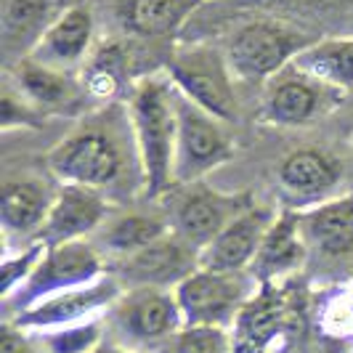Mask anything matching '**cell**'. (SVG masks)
Wrapping results in <instances>:
<instances>
[{
    "label": "cell",
    "mask_w": 353,
    "mask_h": 353,
    "mask_svg": "<svg viewBox=\"0 0 353 353\" xmlns=\"http://www.w3.org/2000/svg\"><path fill=\"white\" fill-rule=\"evenodd\" d=\"M301 35L284 30L271 21H250L234 30L226 43V64L234 77L261 83L271 80L279 72L292 64V59L305 48Z\"/></svg>",
    "instance_id": "7"
},
{
    "label": "cell",
    "mask_w": 353,
    "mask_h": 353,
    "mask_svg": "<svg viewBox=\"0 0 353 353\" xmlns=\"http://www.w3.org/2000/svg\"><path fill=\"white\" fill-rule=\"evenodd\" d=\"M104 274V258H101V252L96 250L93 242L77 239V242H67V245H56V248L46 250L35 274L24 282V287L8 303L17 305L19 314V311H27L37 303H43L51 295L93 284Z\"/></svg>",
    "instance_id": "6"
},
{
    "label": "cell",
    "mask_w": 353,
    "mask_h": 353,
    "mask_svg": "<svg viewBox=\"0 0 353 353\" xmlns=\"http://www.w3.org/2000/svg\"><path fill=\"white\" fill-rule=\"evenodd\" d=\"M141 353H146V351H141Z\"/></svg>",
    "instance_id": "33"
},
{
    "label": "cell",
    "mask_w": 353,
    "mask_h": 353,
    "mask_svg": "<svg viewBox=\"0 0 353 353\" xmlns=\"http://www.w3.org/2000/svg\"><path fill=\"white\" fill-rule=\"evenodd\" d=\"M106 218H109V202L104 192L61 183L53 196L51 212L35 239H40L46 248L88 239L90 231L101 229Z\"/></svg>",
    "instance_id": "14"
},
{
    "label": "cell",
    "mask_w": 353,
    "mask_h": 353,
    "mask_svg": "<svg viewBox=\"0 0 353 353\" xmlns=\"http://www.w3.org/2000/svg\"><path fill=\"white\" fill-rule=\"evenodd\" d=\"M46 245L35 239L32 245H27L24 250H19V252H8L6 258H3V265H0V298L8 303L14 295H17L19 290L24 287V282L35 274L37 263L43 261V255H46Z\"/></svg>",
    "instance_id": "29"
},
{
    "label": "cell",
    "mask_w": 353,
    "mask_h": 353,
    "mask_svg": "<svg viewBox=\"0 0 353 353\" xmlns=\"http://www.w3.org/2000/svg\"><path fill=\"white\" fill-rule=\"evenodd\" d=\"M301 226L308 248H316L330 258L348 255L353 250V192L301 212Z\"/></svg>",
    "instance_id": "18"
},
{
    "label": "cell",
    "mask_w": 353,
    "mask_h": 353,
    "mask_svg": "<svg viewBox=\"0 0 353 353\" xmlns=\"http://www.w3.org/2000/svg\"><path fill=\"white\" fill-rule=\"evenodd\" d=\"M202 0H125L120 19L139 37H170L186 24Z\"/></svg>",
    "instance_id": "21"
},
{
    "label": "cell",
    "mask_w": 353,
    "mask_h": 353,
    "mask_svg": "<svg viewBox=\"0 0 353 353\" xmlns=\"http://www.w3.org/2000/svg\"><path fill=\"white\" fill-rule=\"evenodd\" d=\"M19 90L27 101L40 106H61L74 99V83L64 72L43 67L32 59L19 64Z\"/></svg>",
    "instance_id": "25"
},
{
    "label": "cell",
    "mask_w": 353,
    "mask_h": 353,
    "mask_svg": "<svg viewBox=\"0 0 353 353\" xmlns=\"http://www.w3.org/2000/svg\"><path fill=\"white\" fill-rule=\"evenodd\" d=\"M90 43H93V17L85 8L72 6L64 14L51 19L48 30L43 32L27 59H32L43 67L64 72L77 67L88 56Z\"/></svg>",
    "instance_id": "17"
},
{
    "label": "cell",
    "mask_w": 353,
    "mask_h": 353,
    "mask_svg": "<svg viewBox=\"0 0 353 353\" xmlns=\"http://www.w3.org/2000/svg\"><path fill=\"white\" fill-rule=\"evenodd\" d=\"M106 314L114 321L120 335L146 345V351L170 335H176L183 327V314L178 305L176 290H165V287L125 290Z\"/></svg>",
    "instance_id": "8"
},
{
    "label": "cell",
    "mask_w": 353,
    "mask_h": 353,
    "mask_svg": "<svg viewBox=\"0 0 353 353\" xmlns=\"http://www.w3.org/2000/svg\"><path fill=\"white\" fill-rule=\"evenodd\" d=\"M295 327V303L282 282L261 284L231 324L234 353H268Z\"/></svg>",
    "instance_id": "10"
},
{
    "label": "cell",
    "mask_w": 353,
    "mask_h": 353,
    "mask_svg": "<svg viewBox=\"0 0 353 353\" xmlns=\"http://www.w3.org/2000/svg\"><path fill=\"white\" fill-rule=\"evenodd\" d=\"M292 67L335 90L353 88V37H327L308 43L292 59Z\"/></svg>",
    "instance_id": "22"
},
{
    "label": "cell",
    "mask_w": 353,
    "mask_h": 353,
    "mask_svg": "<svg viewBox=\"0 0 353 353\" xmlns=\"http://www.w3.org/2000/svg\"><path fill=\"white\" fill-rule=\"evenodd\" d=\"M327 3H332V0H327Z\"/></svg>",
    "instance_id": "32"
},
{
    "label": "cell",
    "mask_w": 353,
    "mask_h": 353,
    "mask_svg": "<svg viewBox=\"0 0 353 353\" xmlns=\"http://www.w3.org/2000/svg\"><path fill=\"white\" fill-rule=\"evenodd\" d=\"M48 170L59 178V183L88 186L106 194V189H114L128 170L125 139L114 128L99 123L83 125L53 146Z\"/></svg>",
    "instance_id": "2"
},
{
    "label": "cell",
    "mask_w": 353,
    "mask_h": 353,
    "mask_svg": "<svg viewBox=\"0 0 353 353\" xmlns=\"http://www.w3.org/2000/svg\"><path fill=\"white\" fill-rule=\"evenodd\" d=\"M340 90L319 83L298 67L287 64L271 77L263 96V120L271 125H305L316 120Z\"/></svg>",
    "instance_id": "13"
},
{
    "label": "cell",
    "mask_w": 353,
    "mask_h": 353,
    "mask_svg": "<svg viewBox=\"0 0 353 353\" xmlns=\"http://www.w3.org/2000/svg\"><path fill=\"white\" fill-rule=\"evenodd\" d=\"M53 196L46 183L19 178L3 186L0 196V226L8 236H24V234H40L48 212H51Z\"/></svg>",
    "instance_id": "19"
},
{
    "label": "cell",
    "mask_w": 353,
    "mask_h": 353,
    "mask_svg": "<svg viewBox=\"0 0 353 353\" xmlns=\"http://www.w3.org/2000/svg\"><path fill=\"white\" fill-rule=\"evenodd\" d=\"M176 112L178 136L173 181H176V186H189L231 157V139L226 133V123L212 117L210 112L189 101L178 90Z\"/></svg>",
    "instance_id": "5"
},
{
    "label": "cell",
    "mask_w": 353,
    "mask_h": 353,
    "mask_svg": "<svg viewBox=\"0 0 353 353\" xmlns=\"http://www.w3.org/2000/svg\"><path fill=\"white\" fill-rule=\"evenodd\" d=\"M32 123H35V114H32L30 104H24L11 90H6L0 96V125H3V130H11V128H21V125H32Z\"/></svg>",
    "instance_id": "30"
},
{
    "label": "cell",
    "mask_w": 353,
    "mask_h": 353,
    "mask_svg": "<svg viewBox=\"0 0 353 353\" xmlns=\"http://www.w3.org/2000/svg\"><path fill=\"white\" fill-rule=\"evenodd\" d=\"M146 353H234V340H231V330H223V327L183 324L176 335L162 340Z\"/></svg>",
    "instance_id": "27"
},
{
    "label": "cell",
    "mask_w": 353,
    "mask_h": 353,
    "mask_svg": "<svg viewBox=\"0 0 353 353\" xmlns=\"http://www.w3.org/2000/svg\"><path fill=\"white\" fill-rule=\"evenodd\" d=\"M0 353H35V345L30 343L27 330L17 327L14 321H6L0 330Z\"/></svg>",
    "instance_id": "31"
},
{
    "label": "cell",
    "mask_w": 353,
    "mask_h": 353,
    "mask_svg": "<svg viewBox=\"0 0 353 353\" xmlns=\"http://www.w3.org/2000/svg\"><path fill=\"white\" fill-rule=\"evenodd\" d=\"M276 178L287 194L298 199H316L340 181V165L327 152L298 149L282 159Z\"/></svg>",
    "instance_id": "20"
},
{
    "label": "cell",
    "mask_w": 353,
    "mask_h": 353,
    "mask_svg": "<svg viewBox=\"0 0 353 353\" xmlns=\"http://www.w3.org/2000/svg\"><path fill=\"white\" fill-rule=\"evenodd\" d=\"M274 218L276 215L265 208H258V205L248 208L199 252V268L226 271V274L250 271Z\"/></svg>",
    "instance_id": "15"
},
{
    "label": "cell",
    "mask_w": 353,
    "mask_h": 353,
    "mask_svg": "<svg viewBox=\"0 0 353 353\" xmlns=\"http://www.w3.org/2000/svg\"><path fill=\"white\" fill-rule=\"evenodd\" d=\"M168 234H170V229H168V223L162 218L130 212V215H120L112 223L101 226L99 242L120 261V258H128V255H133L139 250L154 245Z\"/></svg>",
    "instance_id": "23"
},
{
    "label": "cell",
    "mask_w": 353,
    "mask_h": 353,
    "mask_svg": "<svg viewBox=\"0 0 353 353\" xmlns=\"http://www.w3.org/2000/svg\"><path fill=\"white\" fill-rule=\"evenodd\" d=\"M125 51L123 46L112 43L90 56L83 67V88L93 99H114L125 83Z\"/></svg>",
    "instance_id": "26"
},
{
    "label": "cell",
    "mask_w": 353,
    "mask_h": 353,
    "mask_svg": "<svg viewBox=\"0 0 353 353\" xmlns=\"http://www.w3.org/2000/svg\"><path fill=\"white\" fill-rule=\"evenodd\" d=\"M196 268H199V250L192 248L186 239H181L176 231H170L154 245L128 258H120L112 276H117L123 290L133 287L176 290V284L183 282L189 274H194Z\"/></svg>",
    "instance_id": "11"
},
{
    "label": "cell",
    "mask_w": 353,
    "mask_h": 353,
    "mask_svg": "<svg viewBox=\"0 0 353 353\" xmlns=\"http://www.w3.org/2000/svg\"><path fill=\"white\" fill-rule=\"evenodd\" d=\"M305 250L308 239L303 234L301 212L282 210L265 231L263 245L250 265V274L258 284L284 282L290 274L301 271Z\"/></svg>",
    "instance_id": "16"
},
{
    "label": "cell",
    "mask_w": 353,
    "mask_h": 353,
    "mask_svg": "<svg viewBox=\"0 0 353 353\" xmlns=\"http://www.w3.org/2000/svg\"><path fill=\"white\" fill-rule=\"evenodd\" d=\"M261 284L250 271L226 274L196 268L181 284H176V298L183 314V324L189 327H223L231 330L245 303L255 295Z\"/></svg>",
    "instance_id": "3"
},
{
    "label": "cell",
    "mask_w": 353,
    "mask_h": 353,
    "mask_svg": "<svg viewBox=\"0 0 353 353\" xmlns=\"http://www.w3.org/2000/svg\"><path fill=\"white\" fill-rule=\"evenodd\" d=\"M168 77L181 96L210 112L221 123L229 125L231 120H236V96L231 85L234 74L223 53L205 46L183 48L170 59Z\"/></svg>",
    "instance_id": "4"
},
{
    "label": "cell",
    "mask_w": 353,
    "mask_h": 353,
    "mask_svg": "<svg viewBox=\"0 0 353 353\" xmlns=\"http://www.w3.org/2000/svg\"><path fill=\"white\" fill-rule=\"evenodd\" d=\"M48 0H3L0 32L6 51L21 48V43H27V48L32 51L43 32L48 30Z\"/></svg>",
    "instance_id": "24"
},
{
    "label": "cell",
    "mask_w": 353,
    "mask_h": 353,
    "mask_svg": "<svg viewBox=\"0 0 353 353\" xmlns=\"http://www.w3.org/2000/svg\"><path fill=\"white\" fill-rule=\"evenodd\" d=\"M128 120L139 152L141 183L149 196H159L176 186V88L170 77H143L128 99Z\"/></svg>",
    "instance_id": "1"
},
{
    "label": "cell",
    "mask_w": 353,
    "mask_h": 353,
    "mask_svg": "<svg viewBox=\"0 0 353 353\" xmlns=\"http://www.w3.org/2000/svg\"><path fill=\"white\" fill-rule=\"evenodd\" d=\"M43 335V351L46 353H96L104 337L101 319H90L83 324L72 327H59L40 332Z\"/></svg>",
    "instance_id": "28"
},
{
    "label": "cell",
    "mask_w": 353,
    "mask_h": 353,
    "mask_svg": "<svg viewBox=\"0 0 353 353\" xmlns=\"http://www.w3.org/2000/svg\"><path fill=\"white\" fill-rule=\"evenodd\" d=\"M248 194H221L208 186L189 183V189L173 205V231L199 252L210 245L236 215L252 208Z\"/></svg>",
    "instance_id": "12"
},
{
    "label": "cell",
    "mask_w": 353,
    "mask_h": 353,
    "mask_svg": "<svg viewBox=\"0 0 353 353\" xmlns=\"http://www.w3.org/2000/svg\"><path fill=\"white\" fill-rule=\"evenodd\" d=\"M123 292L125 290L123 284L117 282V276L104 274L93 284L59 292L27 311H19L14 324L27 332H48V330H59V327L83 324L90 319H101V314L109 311Z\"/></svg>",
    "instance_id": "9"
}]
</instances>
